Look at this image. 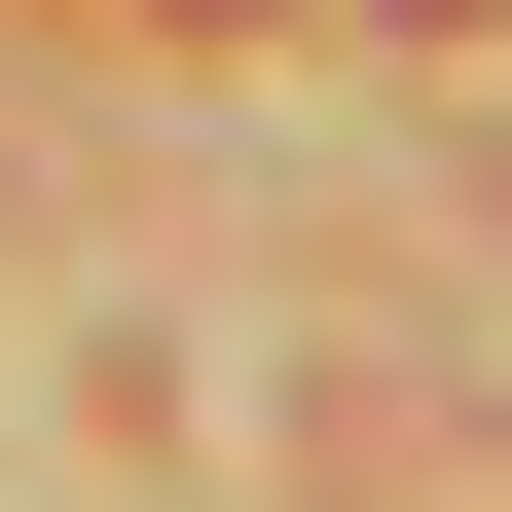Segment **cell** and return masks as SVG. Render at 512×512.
Listing matches in <instances>:
<instances>
[{
	"label": "cell",
	"instance_id": "1",
	"mask_svg": "<svg viewBox=\"0 0 512 512\" xmlns=\"http://www.w3.org/2000/svg\"><path fill=\"white\" fill-rule=\"evenodd\" d=\"M403 37H476V0H403Z\"/></svg>",
	"mask_w": 512,
	"mask_h": 512
}]
</instances>
